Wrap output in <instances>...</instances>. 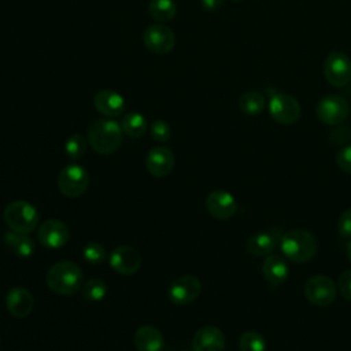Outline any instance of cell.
<instances>
[{"label":"cell","instance_id":"12","mask_svg":"<svg viewBox=\"0 0 351 351\" xmlns=\"http://www.w3.org/2000/svg\"><path fill=\"white\" fill-rule=\"evenodd\" d=\"M206 210L217 219H229L237 211V202L232 193L223 189L213 191L206 197Z\"/></svg>","mask_w":351,"mask_h":351},{"label":"cell","instance_id":"32","mask_svg":"<svg viewBox=\"0 0 351 351\" xmlns=\"http://www.w3.org/2000/svg\"><path fill=\"white\" fill-rule=\"evenodd\" d=\"M336 163L340 170L351 174V145H344L337 151Z\"/></svg>","mask_w":351,"mask_h":351},{"label":"cell","instance_id":"17","mask_svg":"<svg viewBox=\"0 0 351 351\" xmlns=\"http://www.w3.org/2000/svg\"><path fill=\"white\" fill-rule=\"evenodd\" d=\"M288 263L281 255L270 254L265 256V261L262 263V274L271 289L284 284L288 278Z\"/></svg>","mask_w":351,"mask_h":351},{"label":"cell","instance_id":"26","mask_svg":"<svg viewBox=\"0 0 351 351\" xmlns=\"http://www.w3.org/2000/svg\"><path fill=\"white\" fill-rule=\"evenodd\" d=\"M80 291H81V295L85 300L97 302V300H101L106 296L107 285L100 278H90V280H88L82 284Z\"/></svg>","mask_w":351,"mask_h":351},{"label":"cell","instance_id":"37","mask_svg":"<svg viewBox=\"0 0 351 351\" xmlns=\"http://www.w3.org/2000/svg\"><path fill=\"white\" fill-rule=\"evenodd\" d=\"M182 351H189V350H182Z\"/></svg>","mask_w":351,"mask_h":351},{"label":"cell","instance_id":"11","mask_svg":"<svg viewBox=\"0 0 351 351\" xmlns=\"http://www.w3.org/2000/svg\"><path fill=\"white\" fill-rule=\"evenodd\" d=\"M202 292V284L195 276H181L169 287V299L174 304H189L195 302Z\"/></svg>","mask_w":351,"mask_h":351},{"label":"cell","instance_id":"22","mask_svg":"<svg viewBox=\"0 0 351 351\" xmlns=\"http://www.w3.org/2000/svg\"><path fill=\"white\" fill-rule=\"evenodd\" d=\"M4 243L19 258H30L36 250V244L29 236L12 230L4 233Z\"/></svg>","mask_w":351,"mask_h":351},{"label":"cell","instance_id":"36","mask_svg":"<svg viewBox=\"0 0 351 351\" xmlns=\"http://www.w3.org/2000/svg\"><path fill=\"white\" fill-rule=\"evenodd\" d=\"M232 1H241V0H232Z\"/></svg>","mask_w":351,"mask_h":351},{"label":"cell","instance_id":"30","mask_svg":"<svg viewBox=\"0 0 351 351\" xmlns=\"http://www.w3.org/2000/svg\"><path fill=\"white\" fill-rule=\"evenodd\" d=\"M151 137L159 143H167L171 137V129L163 119H155L149 126Z\"/></svg>","mask_w":351,"mask_h":351},{"label":"cell","instance_id":"2","mask_svg":"<svg viewBox=\"0 0 351 351\" xmlns=\"http://www.w3.org/2000/svg\"><path fill=\"white\" fill-rule=\"evenodd\" d=\"M82 280L84 274L80 266L71 261L53 263L45 274L48 288L59 295H74L81 289Z\"/></svg>","mask_w":351,"mask_h":351},{"label":"cell","instance_id":"23","mask_svg":"<svg viewBox=\"0 0 351 351\" xmlns=\"http://www.w3.org/2000/svg\"><path fill=\"white\" fill-rule=\"evenodd\" d=\"M121 126H122L123 133L128 134L129 137H133V138L143 137L145 134L147 129H148V125H147V121H145L144 115L137 112V111L126 112V115L122 118Z\"/></svg>","mask_w":351,"mask_h":351},{"label":"cell","instance_id":"21","mask_svg":"<svg viewBox=\"0 0 351 351\" xmlns=\"http://www.w3.org/2000/svg\"><path fill=\"white\" fill-rule=\"evenodd\" d=\"M281 236H277L276 232H259L247 240V250L251 255L262 258L273 254L276 245L280 243Z\"/></svg>","mask_w":351,"mask_h":351},{"label":"cell","instance_id":"4","mask_svg":"<svg viewBox=\"0 0 351 351\" xmlns=\"http://www.w3.org/2000/svg\"><path fill=\"white\" fill-rule=\"evenodd\" d=\"M3 218L10 230L27 234L34 230L38 223V211L29 202L15 200L4 208Z\"/></svg>","mask_w":351,"mask_h":351},{"label":"cell","instance_id":"28","mask_svg":"<svg viewBox=\"0 0 351 351\" xmlns=\"http://www.w3.org/2000/svg\"><path fill=\"white\" fill-rule=\"evenodd\" d=\"M64 151L69 158L80 159L86 151V141L81 134H71L64 144Z\"/></svg>","mask_w":351,"mask_h":351},{"label":"cell","instance_id":"9","mask_svg":"<svg viewBox=\"0 0 351 351\" xmlns=\"http://www.w3.org/2000/svg\"><path fill=\"white\" fill-rule=\"evenodd\" d=\"M324 75L336 88L346 86L351 81V59L340 51L330 52L324 62Z\"/></svg>","mask_w":351,"mask_h":351},{"label":"cell","instance_id":"27","mask_svg":"<svg viewBox=\"0 0 351 351\" xmlns=\"http://www.w3.org/2000/svg\"><path fill=\"white\" fill-rule=\"evenodd\" d=\"M240 351H266L265 337L255 330H247L239 340Z\"/></svg>","mask_w":351,"mask_h":351},{"label":"cell","instance_id":"10","mask_svg":"<svg viewBox=\"0 0 351 351\" xmlns=\"http://www.w3.org/2000/svg\"><path fill=\"white\" fill-rule=\"evenodd\" d=\"M143 40L145 48L156 55L169 53L176 45V36L173 29L162 23H154L148 26L144 32Z\"/></svg>","mask_w":351,"mask_h":351},{"label":"cell","instance_id":"6","mask_svg":"<svg viewBox=\"0 0 351 351\" xmlns=\"http://www.w3.org/2000/svg\"><path fill=\"white\" fill-rule=\"evenodd\" d=\"M88 185L89 176L86 170L77 163L67 165L58 176V189L67 197L81 196L86 191Z\"/></svg>","mask_w":351,"mask_h":351},{"label":"cell","instance_id":"7","mask_svg":"<svg viewBox=\"0 0 351 351\" xmlns=\"http://www.w3.org/2000/svg\"><path fill=\"white\" fill-rule=\"evenodd\" d=\"M318 119L329 126L341 125L350 112V106L347 100L340 95H326L324 96L315 107Z\"/></svg>","mask_w":351,"mask_h":351},{"label":"cell","instance_id":"1","mask_svg":"<svg viewBox=\"0 0 351 351\" xmlns=\"http://www.w3.org/2000/svg\"><path fill=\"white\" fill-rule=\"evenodd\" d=\"M278 244L282 255L295 263L311 261L318 250L314 234L304 229H291L282 233Z\"/></svg>","mask_w":351,"mask_h":351},{"label":"cell","instance_id":"13","mask_svg":"<svg viewBox=\"0 0 351 351\" xmlns=\"http://www.w3.org/2000/svg\"><path fill=\"white\" fill-rule=\"evenodd\" d=\"M70 237L67 225L59 219H47L38 228V240L47 248H60Z\"/></svg>","mask_w":351,"mask_h":351},{"label":"cell","instance_id":"15","mask_svg":"<svg viewBox=\"0 0 351 351\" xmlns=\"http://www.w3.org/2000/svg\"><path fill=\"white\" fill-rule=\"evenodd\" d=\"M225 335L214 325H204L192 337L193 351H223Z\"/></svg>","mask_w":351,"mask_h":351},{"label":"cell","instance_id":"31","mask_svg":"<svg viewBox=\"0 0 351 351\" xmlns=\"http://www.w3.org/2000/svg\"><path fill=\"white\" fill-rule=\"evenodd\" d=\"M337 291L340 292V295L351 302V269L344 270L340 276H339V281H337Z\"/></svg>","mask_w":351,"mask_h":351},{"label":"cell","instance_id":"34","mask_svg":"<svg viewBox=\"0 0 351 351\" xmlns=\"http://www.w3.org/2000/svg\"><path fill=\"white\" fill-rule=\"evenodd\" d=\"M222 4V0H200V5L206 12L217 11Z\"/></svg>","mask_w":351,"mask_h":351},{"label":"cell","instance_id":"20","mask_svg":"<svg viewBox=\"0 0 351 351\" xmlns=\"http://www.w3.org/2000/svg\"><path fill=\"white\" fill-rule=\"evenodd\" d=\"M133 343L137 351H162L165 346L162 332L151 325L140 326L134 333Z\"/></svg>","mask_w":351,"mask_h":351},{"label":"cell","instance_id":"5","mask_svg":"<svg viewBox=\"0 0 351 351\" xmlns=\"http://www.w3.org/2000/svg\"><path fill=\"white\" fill-rule=\"evenodd\" d=\"M306 299L318 307L329 306L335 302L337 295V288L333 280L324 274H315L310 277L303 287Z\"/></svg>","mask_w":351,"mask_h":351},{"label":"cell","instance_id":"16","mask_svg":"<svg viewBox=\"0 0 351 351\" xmlns=\"http://www.w3.org/2000/svg\"><path fill=\"white\" fill-rule=\"evenodd\" d=\"M145 166L154 177H166L174 167L173 151L167 147H154L145 158Z\"/></svg>","mask_w":351,"mask_h":351},{"label":"cell","instance_id":"33","mask_svg":"<svg viewBox=\"0 0 351 351\" xmlns=\"http://www.w3.org/2000/svg\"><path fill=\"white\" fill-rule=\"evenodd\" d=\"M337 232L343 239H351V208H347L339 218Z\"/></svg>","mask_w":351,"mask_h":351},{"label":"cell","instance_id":"35","mask_svg":"<svg viewBox=\"0 0 351 351\" xmlns=\"http://www.w3.org/2000/svg\"><path fill=\"white\" fill-rule=\"evenodd\" d=\"M346 255H347L348 261L351 262V241L347 243V245H346Z\"/></svg>","mask_w":351,"mask_h":351},{"label":"cell","instance_id":"24","mask_svg":"<svg viewBox=\"0 0 351 351\" xmlns=\"http://www.w3.org/2000/svg\"><path fill=\"white\" fill-rule=\"evenodd\" d=\"M148 14L158 23L167 22L176 16L177 4L174 0H151L148 3Z\"/></svg>","mask_w":351,"mask_h":351},{"label":"cell","instance_id":"14","mask_svg":"<svg viewBox=\"0 0 351 351\" xmlns=\"http://www.w3.org/2000/svg\"><path fill=\"white\" fill-rule=\"evenodd\" d=\"M111 267L123 276L136 273L141 266V256L137 250L130 245H119L112 250L110 256Z\"/></svg>","mask_w":351,"mask_h":351},{"label":"cell","instance_id":"19","mask_svg":"<svg viewBox=\"0 0 351 351\" xmlns=\"http://www.w3.org/2000/svg\"><path fill=\"white\" fill-rule=\"evenodd\" d=\"M93 106L104 117H118L125 111V100L122 95L112 89H101L93 97Z\"/></svg>","mask_w":351,"mask_h":351},{"label":"cell","instance_id":"18","mask_svg":"<svg viewBox=\"0 0 351 351\" xmlns=\"http://www.w3.org/2000/svg\"><path fill=\"white\" fill-rule=\"evenodd\" d=\"M33 296L23 287H14L5 295V307L16 318L27 317L33 310Z\"/></svg>","mask_w":351,"mask_h":351},{"label":"cell","instance_id":"29","mask_svg":"<svg viewBox=\"0 0 351 351\" xmlns=\"http://www.w3.org/2000/svg\"><path fill=\"white\" fill-rule=\"evenodd\" d=\"M82 256L88 263L97 265L106 259V250L99 243H88L82 250Z\"/></svg>","mask_w":351,"mask_h":351},{"label":"cell","instance_id":"8","mask_svg":"<svg viewBox=\"0 0 351 351\" xmlns=\"http://www.w3.org/2000/svg\"><path fill=\"white\" fill-rule=\"evenodd\" d=\"M269 112L271 118L281 125H292L300 118V104L289 93H276L270 97Z\"/></svg>","mask_w":351,"mask_h":351},{"label":"cell","instance_id":"3","mask_svg":"<svg viewBox=\"0 0 351 351\" xmlns=\"http://www.w3.org/2000/svg\"><path fill=\"white\" fill-rule=\"evenodd\" d=\"M123 140L122 126L114 119H97L88 129V143L100 155L115 152Z\"/></svg>","mask_w":351,"mask_h":351},{"label":"cell","instance_id":"25","mask_svg":"<svg viewBox=\"0 0 351 351\" xmlns=\"http://www.w3.org/2000/svg\"><path fill=\"white\" fill-rule=\"evenodd\" d=\"M237 106L241 112H244L247 115H256L263 111V108L266 106V100L261 92L247 90L239 97Z\"/></svg>","mask_w":351,"mask_h":351}]
</instances>
